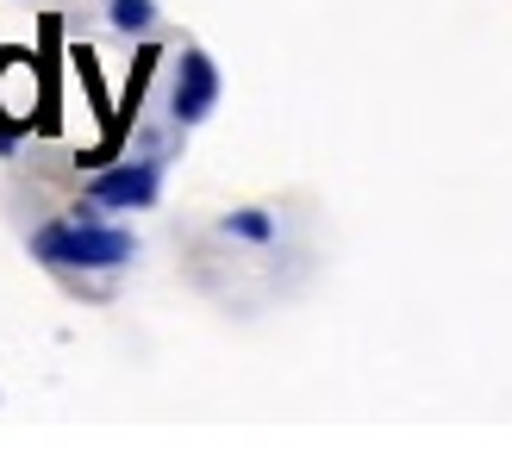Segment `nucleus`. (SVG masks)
I'll list each match as a JSON object with an SVG mask.
<instances>
[{"label": "nucleus", "mask_w": 512, "mask_h": 468, "mask_svg": "<svg viewBox=\"0 0 512 468\" xmlns=\"http://www.w3.org/2000/svg\"><path fill=\"white\" fill-rule=\"evenodd\" d=\"M38 256L57 263V269H119V263H132V238L113 231V225L69 219V225H44L38 231Z\"/></svg>", "instance_id": "obj_1"}, {"label": "nucleus", "mask_w": 512, "mask_h": 468, "mask_svg": "<svg viewBox=\"0 0 512 468\" xmlns=\"http://www.w3.org/2000/svg\"><path fill=\"white\" fill-rule=\"evenodd\" d=\"M213 100H219V69L200 57V50H188V57H182V75H175V119H182V125L207 119Z\"/></svg>", "instance_id": "obj_2"}, {"label": "nucleus", "mask_w": 512, "mask_h": 468, "mask_svg": "<svg viewBox=\"0 0 512 468\" xmlns=\"http://www.w3.org/2000/svg\"><path fill=\"white\" fill-rule=\"evenodd\" d=\"M88 194H94L100 206H150V200H157V169H150V163L107 169V175H94Z\"/></svg>", "instance_id": "obj_3"}, {"label": "nucleus", "mask_w": 512, "mask_h": 468, "mask_svg": "<svg viewBox=\"0 0 512 468\" xmlns=\"http://www.w3.org/2000/svg\"><path fill=\"white\" fill-rule=\"evenodd\" d=\"M150 19H157L150 0H113V25H119V32H144Z\"/></svg>", "instance_id": "obj_4"}, {"label": "nucleus", "mask_w": 512, "mask_h": 468, "mask_svg": "<svg viewBox=\"0 0 512 468\" xmlns=\"http://www.w3.org/2000/svg\"><path fill=\"white\" fill-rule=\"evenodd\" d=\"M232 231L238 238H269V219L263 213H232Z\"/></svg>", "instance_id": "obj_5"}]
</instances>
